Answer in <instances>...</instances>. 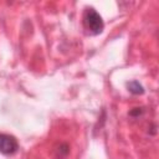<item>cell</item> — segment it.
Listing matches in <instances>:
<instances>
[{
  "mask_svg": "<svg viewBox=\"0 0 159 159\" xmlns=\"http://www.w3.org/2000/svg\"><path fill=\"white\" fill-rule=\"evenodd\" d=\"M127 88L133 94H143L144 93V88H143V86L138 81H130V82H128L127 83Z\"/></svg>",
  "mask_w": 159,
  "mask_h": 159,
  "instance_id": "cell-3",
  "label": "cell"
},
{
  "mask_svg": "<svg viewBox=\"0 0 159 159\" xmlns=\"http://www.w3.org/2000/svg\"><path fill=\"white\" fill-rule=\"evenodd\" d=\"M83 26L88 35L94 36L103 31L104 22L102 20V16L93 7H87L83 14Z\"/></svg>",
  "mask_w": 159,
  "mask_h": 159,
  "instance_id": "cell-1",
  "label": "cell"
},
{
  "mask_svg": "<svg viewBox=\"0 0 159 159\" xmlns=\"http://www.w3.org/2000/svg\"><path fill=\"white\" fill-rule=\"evenodd\" d=\"M19 149V143L14 135L0 133V153L4 155H10L16 153Z\"/></svg>",
  "mask_w": 159,
  "mask_h": 159,
  "instance_id": "cell-2",
  "label": "cell"
},
{
  "mask_svg": "<svg viewBox=\"0 0 159 159\" xmlns=\"http://www.w3.org/2000/svg\"><path fill=\"white\" fill-rule=\"evenodd\" d=\"M142 113V108H134L133 111H130V116H139Z\"/></svg>",
  "mask_w": 159,
  "mask_h": 159,
  "instance_id": "cell-4",
  "label": "cell"
}]
</instances>
